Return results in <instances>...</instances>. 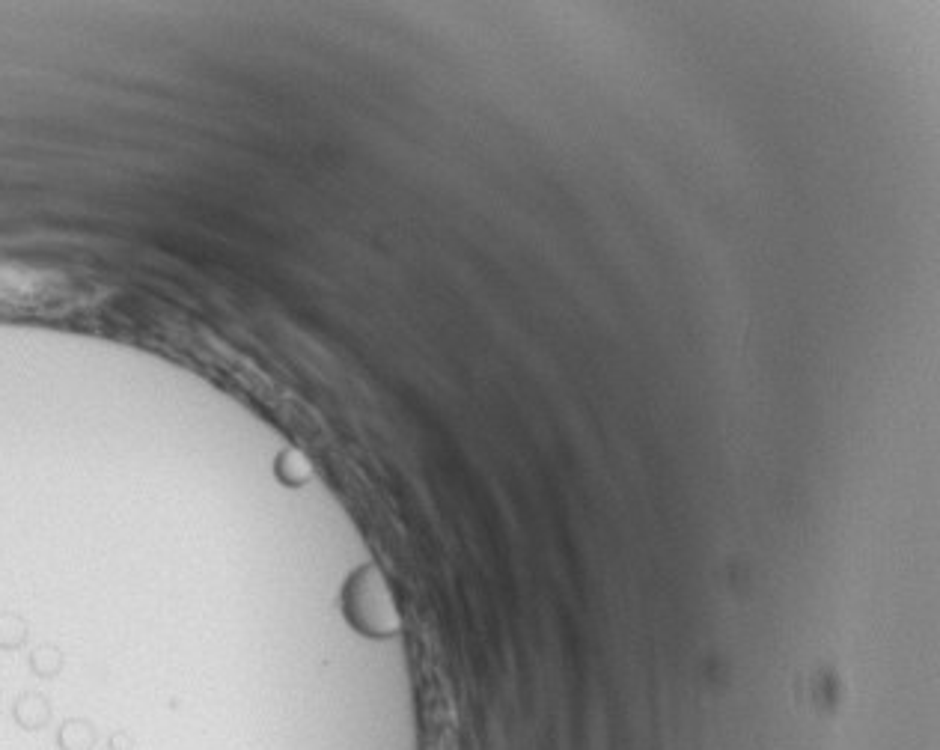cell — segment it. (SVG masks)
Instances as JSON below:
<instances>
[{"mask_svg":"<svg viewBox=\"0 0 940 750\" xmlns=\"http://www.w3.org/2000/svg\"><path fill=\"white\" fill-rule=\"evenodd\" d=\"M99 742V733L90 721H66L57 733L60 750H93Z\"/></svg>","mask_w":940,"mask_h":750,"instance_id":"7a4b0ae2","label":"cell"},{"mask_svg":"<svg viewBox=\"0 0 940 750\" xmlns=\"http://www.w3.org/2000/svg\"><path fill=\"white\" fill-rule=\"evenodd\" d=\"M111 750H134V739L125 736V733H114L111 736Z\"/></svg>","mask_w":940,"mask_h":750,"instance_id":"3957f363","label":"cell"},{"mask_svg":"<svg viewBox=\"0 0 940 750\" xmlns=\"http://www.w3.org/2000/svg\"><path fill=\"white\" fill-rule=\"evenodd\" d=\"M15 721H18L21 730H30V733L45 730L51 724V706L39 694H24L15 703Z\"/></svg>","mask_w":940,"mask_h":750,"instance_id":"6da1fadb","label":"cell"}]
</instances>
